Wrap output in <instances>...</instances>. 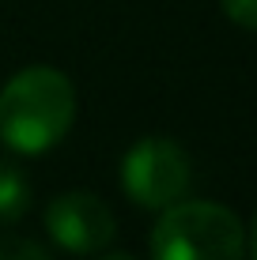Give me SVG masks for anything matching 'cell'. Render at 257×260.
<instances>
[{"instance_id":"1","label":"cell","mask_w":257,"mask_h":260,"mask_svg":"<svg viewBox=\"0 0 257 260\" xmlns=\"http://www.w3.org/2000/svg\"><path fill=\"white\" fill-rule=\"evenodd\" d=\"M76 121V87L61 68L34 64L0 91V140L19 155H42L68 136Z\"/></svg>"},{"instance_id":"2","label":"cell","mask_w":257,"mask_h":260,"mask_svg":"<svg viewBox=\"0 0 257 260\" xmlns=\"http://www.w3.org/2000/svg\"><path fill=\"white\" fill-rule=\"evenodd\" d=\"M152 260H246V230L216 200H178L152 226Z\"/></svg>"},{"instance_id":"3","label":"cell","mask_w":257,"mask_h":260,"mask_svg":"<svg viewBox=\"0 0 257 260\" xmlns=\"http://www.w3.org/2000/svg\"><path fill=\"white\" fill-rule=\"evenodd\" d=\"M189 181H193L189 155H185L182 143L166 136H148L132 143L125 162H121V185H125L129 200L152 211L178 204L189 192Z\"/></svg>"},{"instance_id":"4","label":"cell","mask_w":257,"mask_h":260,"mask_svg":"<svg viewBox=\"0 0 257 260\" xmlns=\"http://www.w3.org/2000/svg\"><path fill=\"white\" fill-rule=\"evenodd\" d=\"M46 230L65 253H99L113 241L118 222L95 192H61L46 208Z\"/></svg>"},{"instance_id":"5","label":"cell","mask_w":257,"mask_h":260,"mask_svg":"<svg viewBox=\"0 0 257 260\" xmlns=\"http://www.w3.org/2000/svg\"><path fill=\"white\" fill-rule=\"evenodd\" d=\"M31 208V185L19 166L0 158V222H15L23 219Z\"/></svg>"},{"instance_id":"6","label":"cell","mask_w":257,"mask_h":260,"mask_svg":"<svg viewBox=\"0 0 257 260\" xmlns=\"http://www.w3.org/2000/svg\"><path fill=\"white\" fill-rule=\"evenodd\" d=\"M0 260H53L46 245H38L34 238L4 234L0 238Z\"/></svg>"},{"instance_id":"7","label":"cell","mask_w":257,"mask_h":260,"mask_svg":"<svg viewBox=\"0 0 257 260\" xmlns=\"http://www.w3.org/2000/svg\"><path fill=\"white\" fill-rule=\"evenodd\" d=\"M223 15L242 30H257V0H219Z\"/></svg>"},{"instance_id":"8","label":"cell","mask_w":257,"mask_h":260,"mask_svg":"<svg viewBox=\"0 0 257 260\" xmlns=\"http://www.w3.org/2000/svg\"><path fill=\"white\" fill-rule=\"evenodd\" d=\"M246 249H250V256L257 260V215H253V226H250V234H246Z\"/></svg>"},{"instance_id":"9","label":"cell","mask_w":257,"mask_h":260,"mask_svg":"<svg viewBox=\"0 0 257 260\" xmlns=\"http://www.w3.org/2000/svg\"><path fill=\"white\" fill-rule=\"evenodd\" d=\"M102 260H132V256H125V253H110V256H102Z\"/></svg>"}]
</instances>
